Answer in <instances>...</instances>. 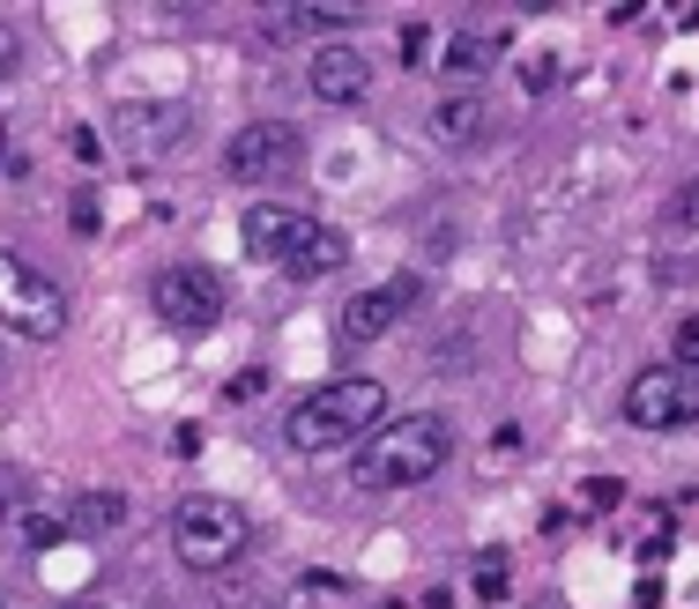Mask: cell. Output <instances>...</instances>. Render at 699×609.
Segmentation results:
<instances>
[{"label": "cell", "instance_id": "13", "mask_svg": "<svg viewBox=\"0 0 699 609\" xmlns=\"http://www.w3.org/2000/svg\"><path fill=\"white\" fill-rule=\"evenodd\" d=\"M499 52H506L499 30H462V38H447V45H439V68L462 74V82H476V74L499 68Z\"/></svg>", "mask_w": 699, "mask_h": 609}, {"label": "cell", "instance_id": "28", "mask_svg": "<svg viewBox=\"0 0 699 609\" xmlns=\"http://www.w3.org/2000/svg\"><path fill=\"white\" fill-rule=\"evenodd\" d=\"M305 595H321V602H335V595H343V580H335V572H305Z\"/></svg>", "mask_w": 699, "mask_h": 609}, {"label": "cell", "instance_id": "1", "mask_svg": "<svg viewBox=\"0 0 699 609\" xmlns=\"http://www.w3.org/2000/svg\"><path fill=\"white\" fill-rule=\"evenodd\" d=\"M454 454V424L447 416H402V424H379L373 439H365V454L350 461V484L357 490H409V484H425V476H439Z\"/></svg>", "mask_w": 699, "mask_h": 609}, {"label": "cell", "instance_id": "18", "mask_svg": "<svg viewBox=\"0 0 699 609\" xmlns=\"http://www.w3.org/2000/svg\"><path fill=\"white\" fill-rule=\"evenodd\" d=\"M432 60H439L432 23H402V68H432Z\"/></svg>", "mask_w": 699, "mask_h": 609}, {"label": "cell", "instance_id": "3", "mask_svg": "<svg viewBox=\"0 0 699 609\" xmlns=\"http://www.w3.org/2000/svg\"><path fill=\"white\" fill-rule=\"evenodd\" d=\"M246 542H253V520L216 490H194V498L172 506V550L186 572H231L246 558Z\"/></svg>", "mask_w": 699, "mask_h": 609}, {"label": "cell", "instance_id": "2", "mask_svg": "<svg viewBox=\"0 0 699 609\" xmlns=\"http://www.w3.org/2000/svg\"><path fill=\"white\" fill-rule=\"evenodd\" d=\"M387 409V387L379 379H327L313 387L305 402H291V424H283V439L291 454H343L350 439H365Z\"/></svg>", "mask_w": 699, "mask_h": 609}, {"label": "cell", "instance_id": "17", "mask_svg": "<svg viewBox=\"0 0 699 609\" xmlns=\"http://www.w3.org/2000/svg\"><path fill=\"white\" fill-rule=\"evenodd\" d=\"M662 231H699V179L662 201Z\"/></svg>", "mask_w": 699, "mask_h": 609}, {"label": "cell", "instance_id": "12", "mask_svg": "<svg viewBox=\"0 0 699 609\" xmlns=\"http://www.w3.org/2000/svg\"><path fill=\"white\" fill-rule=\"evenodd\" d=\"M343 261H350V238L335 231V223H313V231L298 238V253L283 261V275H291V283H321V275H335Z\"/></svg>", "mask_w": 699, "mask_h": 609}, {"label": "cell", "instance_id": "23", "mask_svg": "<svg viewBox=\"0 0 699 609\" xmlns=\"http://www.w3.org/2000/svg\"><path fill=\"white\" fill-rule=\"evenodd\" d=\"M618 498H625V484H618V476H596V484H588V506H596V512H610Z\"/></svg>", "mask_w": 699, "mask_h": 609}, {"label": "cell", "instance_id": "25", "mask_svg": "<svg viewBox=\"0 0 699 609\" xmlns=\"http://www.w3.org/2000/svg\"><path fill=\"white\" fill-rule=\"evenodd\" d=\"M16 60H23V38H16V30L0 23V82H8V74H16Z\"/></svg>", "mask_w": 699, "mask_h": 609}, {"label": "cell", "instance_id": "6", "mask_svg": "<svg viewBox=\"0 0 699 609\" xmlns=\"http://www.w3.org/2000/svg\"><path fill=\"white\" fill-rule=\"evenodd\" d=\"M305 164V134L291 120H253L231 134L224 149V171L239 179V186H269V179H291V171Z\"/></svg>", "mask_w": 699, "mask_h": 609}, {"label": "cell", "instance_id": "11", "mask_svg": "<svg viewBox=\"0 0 699 609\" xmlns=\"http://www.w3.org/2000/svg\"><path fill=\"white\" fill-rule=\"evenodd\" d=\"M373 90V60L357 45H321L313 52V98L321 104H357Z\"/></svg>", "mask_w": 699, "mask_h": 609}, {"label": "cell", "instance_id": "22", "mask_svg": "<svg viewBox=\"0 0 699 609\" xmlns=\"http://www.w3.org/2000/svg\"><path fill=\"white\" fill-rule=\"evenodd\" d=\"M60 536H68V512H60V520H52V512H38V520L23 528V542H30V550H45V542H60Z\"/></svg>", "mask_w": 699, "mask_h": 609}, {"label": "cell", "instance_id": "8", "mask_svg": "<svg viewBox=\"0 0 699 609\" xmlns=\"http://www.w3.org/2000/svg\"><path fill=\"white\" fill-rule=\"evenodd\" d=\"M150 297H156V313L172 319V327H186V335H201V327H216V319H224V275L201 268V261L164 268Z\"/></svg>", "mask_w": 699, "mask_h": 609}, {"label": "cell", "instance_id": "5", "mask_svg": "<svg viewBox=\"0 0 699 609\" xmlns=\"http://www.w3.org/2000/svg\"><path fill=\"white\" fill-rule=\"evenodd\" d=\"M186 134H194V104H179V98H126V104H112V149H120L126 164H164Z\"/></svg>", "mask_w": 699, "mask_h": 609}, {"label": "cell", "instance_id": "27", "mask_svg": "<svg viewBox=\"0 0 699 609\" xmlns=\"http://www.w3.org/2000/svg\"><path fill=\"white\" fill-rule=\"evenodd\" d=\"M261 387H269V372H261V365L239 372V379H231V402H246V394H261Z\"/></svg>", "mask_w": 699, "mask_h": 609}, {"label": "cell", "instance_id": "31", "mask_svg": "<svg viewBox=\"0 0 699 609\" xmlns=\"http://www.w3.org/2000/svg\"><path fill=\"white\" fill-rule=\"evenodd\" d=\"M0 609H8V587H0Z\"/></svg>", "mask_w": 699, "mask_h": 609}, {"label": "cell", "instance_id": "10", "mask_svg": "<svg viewBox=\"0 0 699 609\" xmlns=\"http://www.w3.org/2000/svg\"><path fill=\"white\" fill-rule=\"evenodd\" d=\"M313 223H321V216H305V209H283V201H253L246 223H239V238H246L253 261H275V268H283V261L298 253V238L313 231Z\"/></svg>", "mask_w": 699, "mask_h": 609}, {"label": "cell", "instance_id": "15", "mask_svg": "<svg viewBox=\"0 0 699 609\" xmlns=\"http://www.w3.org/2000/svg\"><path fill=\"white\" fill-rule=\"evenodd\" d=\"M432 134H439L447 149H469L476 134H484V98H476V90H469V98H462V90L439 98V104H432Z\"/></svg>", "mask_w": 699, "mask_h": 609}, {"label": "cell", "instance_id": "16", "mask_svg": "<svg viewBox=\"0 0 699 609\" xmlns=\"http://www.w3.org/2000/svg\"><path fill=\"white\" fill-rule=\"evenodd\" d=\"M269 30H350V8H275L269 16Z\"/></svg>", "mask_w": 699, "mask_h": 609}, {"label": "cell", "instance_id": "30", "mask_svg": "<svg viewBox=\"0 0 699 609\" xmlns=\"http://www.w3.org/2000/svg\"><path fill=\"white\" fill-rule=\"evenodd\" d=\"M0 164H8V120H0Z\"/></svg>", "mask_w": 699, "mask_h": 609}, {"label": "cell", "instance_id": "29", "mask_svg": "<svg viewBox=\"0 0 699 609\" xmlns=\"http://www.w3.org/2000/svg\"><path fill=\"white\" fill-rule=\"evenodd\" d=\"M52 609H104V602H52Z\"/></svg>", "mask_w": 699, "mask_h": 609}, {"label": "cell", "instance_id": "24", "mask_svg": "<svg viewBox=\"0 0 699 609\" xmlns=\"http://www.w3.org/2000/svg\"><path fill=\"white\" fill-rule=\"evenodd\" d=\"M68 216H75V231H98L104 209H98V194H75V201H68Z\"/></svg>", "mask_w": 699, "mask_h": 609}, {"label": "cell", "instance_id": "19", "mask_svg": "<svg viewBox=\"0 0 699 609\" xmlns=\"http://www.w3.org/2000/svg\"><path fill=\"white\" fill-rule=\"evenodd\" d=\"M23 498H30V476L16 461H0V520H16L23 512Z\"/></svg>", "mask_w": 699, "mask_h": 609}, {"label": "cell", "instance_id": "21", "mask_svg": "<svg viewBox=\"0 0 699 609\" xmlns=\"http://www.w3.org/2000/svg\"><path fill=\"white\" fill-rule=\"evenodd\" d=\"M670 349H677V357H670L677 372H699V319H685V327H677V335H670Z\"/></svg>", "mask_w": 699, "mask_h": 609}, {"label": "cell", "instance_id": "7", "mask_svg": "<svg viewBox=\"0 0 699 609\" xmlns=\"http://www.w3.org/2000/svg\"><path fill=\"white\" fill-rule=\"evenodd\" d=\"M625 416H632L640 432H685V424H699V372L648 365L625 387Z\"/></svg>", "mask_w": 699, "mask_h": 609}, {"label": "cell", "instance_id": "4", "mask_svg": "<svg viewBox=\"0 0 699 609\" xmlns=\"http://www.w3.org/2000/svg\"><path fill=\"white\" fill-rule=\"evenodd\" d=\"M0 327H16L23 342H52L68 327V297L45 268H30L23 253L0 245Z\"/></svg>", "mask_w": 699, "mask_h": 609}, {"label": "cell", "instance_id": "20", "mask_svg": "<svg viewBox=\"0 0 699 609\" xmlns=\"http://www.w3.org/2000/svg\"><path fill=\"white\" fill-rule=\"evenodd\" d=\"M476 602H506V595H514V580H506V565L499 558H484V565H476Z\"/></svg>", "mask_w": 699, "mask_h": 609}, {"label": "cell", "instance_id": "14", "mask_svg": "<svg viewBox=\"0 0 699 609\" xmlns=\"http://www.w3.org/2000/svg\"><path fill=\"white\" fill-rule=\"evenodd\" d=\"M126 528V490H82L68 506V536H120Z\"/></svg>", "mask_w": 699, "mask_h": 609}, {"label": "cell", "instance_id": "9", "mask_svg": "<svg viewBox=\"0 0 699 609\" xmlns=\"http://www.w3.org/2000/svg\"><path fill=\"white\" fill-rule=\"evenodd\" d=\"M417 297H425L417 275H395V283H379V291H357L343 305V319H335V335H343V342H379L409 305H417Z\"/></svg>", "mask_w": 699, "mask_h": 609}, {"label": "cell", "instance_id": "26", "mask_svg": "<svg viewBox=\"0 0 699 609\" xmlns=\"http://www.w3.org/2000/svg\"><path fill=\"white\" fill-rule=\"evenodd\" d=\"M75 156H82V164H104V134H90V126H75Z\"/></svg>", "mask_w": 699, "mask_h": 609}]
</instances>
